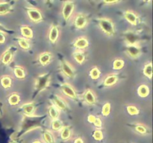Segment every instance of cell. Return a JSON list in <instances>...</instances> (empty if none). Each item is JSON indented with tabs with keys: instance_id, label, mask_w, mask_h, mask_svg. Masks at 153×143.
Listing matches in <instances>:
<instances>
[{
	"instance_id": "obj_1",
	"label": "cell",
	"mask_w": 153,
	"mask_h": 143,
	"mask_svg": "<svg viewBox=\"0 0 153 143\" xmlns=\"http://www.w3.org/2000/svg\"><path fill=\"white\" fill-rule=\"evenodd\" d=\"M40 125V118L35 116H25L22 122V129L24 131H30Z\"/></svg>"
},
{
	"instance_id": "obj_2",
	"label": "cell",
	"mask_w": 153,
	"mask_h": 143,
	"mask_svg": "<svg viewBox=\"0 0 153 143\" xmlns=\"http://www.w3.org/2000/svg\"><path fill=\"white\" fill-rule=\"evenodd\" d=\"M51 81V74L50 73H45L40 74L37 77L35 81V89L37 93H39L41 91L44 90L47 88Z\"/></svg>"
},
{
	"instance_id": "obj_3",
	"label": "cell",
	"mask_w": 153,
	"mask_h": 143,
	"mask_svg": "<svg viewBox=\"0 0 153 143\" xmlns=\"http://www.w3.org/2000/svg\"><path fill=\"white\" fill-rule=\"evenodd\" d=\"M99 25L102 31L108 36L114 34V25L113 22L108 18H102L99 20Z\"/></svg>"
},
{
	"instance_id": "obj_4",
	"label": "cell",
	"mask_w": 153,
	"mask_h": 143,
	"mask_svg": "<svg viewBox=\"0 0 153 143\" xmlns=\"http://www.w3.org/2000/svg\"><path fill=\"white\" fill-rule=\"evenodd\" d=\"M74 8L75 5L73 1H67L64 3L62 7V16L66 21L70 19L74 10Z\"/></svg>"
},
{
	"instance_id": "obj_5",
	"label": "cell",
	"mask_w": 153,
	"mask_h": 143,
	"mask_svg": "<svg viewBox=\"0 0 153 143\" xmlns=\"http://www.w3.org/2000/svg\"><path fill=\"white\" fill-rule=\"evenodd\" d=\"M27 13L29 19L34 22H39L43 19L40 11L36 8H28L27 10Z\"/></svg>"
},
{
	"instance_id": "obj_6",
	"label": "cell",
	"mask_w": 153,
	"mask_h": 143,
	"mask_svg": "<svg viewBox=\"0 0 153 143\" xmlns=\"http://www.w3.org/2000/svg\"><path fill=\"white\" fill-rule=\"evenodd\" d=\"M61 91L65 95H67L69 98L72 99H76L77 98V95L75 92L74 89L68 83H64L61 86Z\"/></svg>"
},
{
	"instance_id": "obj_7",
	"label": "cell",
	"mask_w": 153,
	"mask_h": 143,
	"mask_svg": "<svg viewBox=\"0 0 153 143\" xmlns=\"http://www.w3.org/2000/svg\"><path fill=\"white\" fill-rule=\"evenodd\" d=\"M61 70L63 73L68 77H73L75 74L74 69L66 60H63L61 62Z\"/></svg>"
},
{
	"instance_id": "obj_8",
	"label": "cell",
	"mask_w": 153,
	"mask_h": 143,
	"mask_svg": "<svg viewBox=\"0 0 153 143\" xmlns=\"http://www.w3.org/2000/svg\"><path fill=\"white\" fill-rule=\"evenodd\" d=\"M124 39L128 45H137L138 36L132 31H128L124 34Z\"/></svg>"
},
{
	"instance_id": "obj_9",
	"label": "cell",
	"mask_w": 153,
	"mask_h": 143,
	"mask_svg": "<svg viewBox=\"0 0 153 143\" xmlns=\"http://www.w3.org/2000/svg\"><path fill=\"white\" fill-rule=\"evenodd\" d=\"M126 52L131 57L136 58L141 54V49L137 45H128L127 46Z\"/></svg>"
},
{
	"instance_id": "obj_10",
	"label": "cell",
	"mask_w": 153,
	"mask_h": 143,
	"mask_svg": "<svg viewBox=\"0 0 153 143\" xmlns=\"http://www.w3.org/2000/svg\"><path fill=\"white\" fill-rule=\"evenodd\" d=\"M59 37V29L56 25H52L49 33V39L51 43H54L57 41Z\"/></svg>"
},
{
	"instance_id": "obj_11",
	"label": "cell",
	"mask_w": 153,
	"mask_h": 143,
	"mask_svg": "<svg viewBox=\"0 0 153 143\" xmlns=\"http://www.w3.org/2000/svg\"><path fill=\"white\" fill-rule=\"evenodd\" d=\"M124 16H125L126 19L129 22L130 24L133 25H136L137 23V16L136 13L131 10H127L124 13Z\"/></svg>"
},
{
	"instance_id": "obj_12",
	"label": "cell",
	"mask_w": 153,
	"mask_h": 143,
	"mask_svg": "<svg viewBox=\"0 0 153 143\" xmlns=\"http://www.w3.org/2000/svg\"><path fill=\"white\" fill-rule=\"evenodd\" d=\"M22 110L26 116H31L34 114L35 106L33 103H27L22 106Z\"/></svg>"
},
{
	"instance_id": "obj_13",
	"label": "cell",
	"mask_w": 153,
	"mask_h": 143,
	"mask_svg": "<svg viewBox=\"0 0 153 143\" xmlns=\"http://www.w3.org/2000/svg\"><path fill=\"white\" fill-rule=\"evenodd\" d=\"M87 24V18L84 14H79L75 19V25L78 28H83Z\"/></svg>"
},
{
	"instance_id": "obj_14",
	"label": "cell",
	"mask_w": 153,
	"mask_h": 143,
	"mask_svg": "<svg viewBox=\"0 0 153 143\" xmlns=\"http://www.w3.org/2000/svg\"><path fill=\"white\" fill-rule=\"evenodd\" d=\"M53 101L55 103V106L58 109V110H65L67 108V104L65 103V101L59 96H57L55 95L53 98Z\"/></svg>"
},
{
	"instance_id": "obj_15",
	"label": "cell",
	"mask_w": 153,
	"mask_h": 143,
	"mask_svg": "<svg viewBox=\"0 0 153 143\" xmlns=\"http://www.w3.org/2000/svg\"><path fill=\"white\" fill-rule=\"evenodd\" d=\"M52 59V55L49 52H44L42 53L39 56V62L42 66H46L50 63Z\"/></svg>"
},
{
	"instance_id": "obj_16",
	"label": "cell",
	"mask_w": 153,
	"mask_h": 143,
	"mask_svg": "<svg viewBox=\"0 0 153 143\" xmlns=\"http://www.w3.org/2000/svg\"><path fill=\"white\" fill-rule=\"evenodd\" d=\"M88 45H89V43H88V40L84 38V37H80V38L77 39L74 43L75 47L79 49H85V48L88 47Z\"/></svg>"
},
{
	"instance_id": "obj_17",
	"label": "cell",
	"mask_w": 153,
	"mask_h": 143,
	"mask_svg": "<svg viewBox=\"0 0 153 143\" xmlns=\"http://www.w3.org/2000/svg\"><path fill=\"white\" fill-rule=\"evenodd\" d=\"M12 58H13V52L9 49L3 53L2 57H1V62L2 63L7 65L11 61Z\"/></svg>"
},
{
	"instance_id": "obj_18",
	"label": "cell",
	"mask_w": 153,
	"mask_h": 143,
	"mask_svg": "<svg viewBox=\"0 0 153 143\" xmlns=\"http://www.w3.org/2000/svg\"><path fill=\"white\" fill-rule=\"evenodd\" d=\"M118 77L115 74H111L107 76L104 80V85L105 86H111L114 85L117 82Z\"/></svg>"
},
{
	"instance_id": "obj_19",
	"label": "cell",
	"mask_w": 153,
	"mask_h": 143,
	"mask_svg": "<svg viewBox=\"0 0 153 143\" xmlns=\"http://www.w3.org/2000/svg\"><path fill=\"white\" fill-rule=\"evenodd\" d=\"M137 94L139 96L142 97V98H145V97L148 96L149 94V88L145 84L140 85L137 89Z\"/></svg>"
},
{
	"instance_id": "obj_20",
	"label": "cell",
	"mask_w": 153,
	"mask_h": 143,
	"mask_svg": "<svg viewBox=\"0 0 153 143\" xmlns=\"http://www.w3.org/2000/svg\"><path fill=\"white\" fill-rule=\"evenodd\" d=\"M85 100L88 104H94L96 103V98L92 91L88 89L85 94Z\"/></svg>"
},
{
	"instance_id": "obj_21",
	"label": "cell",
	"mask_w": 153,
	"mask_h": 143,
	"mask_svg": "<svg viewBox=\"0 0 153 143\" xmlns=\"http://www.w3.org/2000/svg\"><path fill=\"white\" fill-rule=\"evenodd\" d=\"M11 7L12 6L10 4V2H7V1L0 2V15L9 13L10 9H11Z\"/></svg>"
},
{
	"instance_id": "obj_22",
	"label": "cell",
	"mask_w": 153,
	"mask_h": 143,
	"mask_svg": "<svg viewBox=\"0 0 153 143\" xmlns=\"http://www.w3.org/2000/svg\"><path fill=\"white\" fill-rule=\"evenodd\" d=\"M71 136V129L70 127L65 126L61 128V137L62 139L67 140Z\"/></svg>"
},
{
	"instance_id": "obj_23",
	"label": "cell",
	"mask_w": 153,
	"mask_h": 143,
	"mask_svg": "<svg viewBox=\"0 0 153 143\" xmlns=\"http://www.w3.org/2000/svg\"><path fill=\"white\" fill-rule=\"evenodd\" d=\"M21 34L24 37L27 39H31L33 37L32 30L28 26H22L21 28Z\"/></svg>"
},
{
	"instance_id": "obj_24",
	"label": "cell",
	"mask_w": 153,
	"mask_h": 143,
	"mask_svg": "<svg viewBox=\"0 0 153 143\" xmlns=\"http://www.w3.org/2000/svg\"><path fill=\"white\" fill-rule=\"evenodd\" d=\"M0 82H1V85L2 86V87H4V89H7L11 86L12 80L9 76H3L0 80Z\"/></svg>"
},
{
	"instance_id": "obj_25",
	"label": "cell",
	"mask_w": 153,
	"mask_h": 143,
	"mask_svg": "<svg viewBox=\"0 0 153 143\" xmlns=\"http://www.w3.org/2000/svg\"><path fill=\"white\" fill-rule=\"evenodd\" d=\"M49 114L52 119H57L59 116V110L55 105H52L49 108Z\"/></svg>"
},
{
	"instance_id": "obj_26",
	"label": "cell",
	"mask_w": 153,
	"mask_h": 143,
	"mask_svg": "<svg viewBox=\"0 0 153 143\" xmlns=\"http://www.w3.org/2000/svg\"><path fill=\"white\" fill-rule=\"evenodd\" d=\"M19 101H20V98H19V95L18 94H11L8 98V102L11 106L17 105L19 103Z\"/></svg>"
},
{
	"instance_id": "obj_27",
	"label": "cell",
	"mask_w": 153,
	"mask_h": 143,
	"mask_svg": "<svg viewBox=\"0 0 153 143\" xmlns=\"http://www.w3.org/2000/svg\"><path fill=\"white\" fill-rule=\"evenodd\" d=\"M13 73L14 75L19 79H23L25 76V70L20 66H16L13 69Z\"/></svg>"
},
{
	"instance_id": "obj_28",
	"label": "cell",
	"mask_w": 153,
	"mask_h": 143,
	"mask_svg": "<svg viewBox=\"0 0 153 143\" xmlns=\"http://www.w3.org/2000/svg\"><path fill=\"white\" fill-rule=\"evenodd\" d=\"M73 57L76 60V62L79 64L83 63L85 60V56L83 52H76L73 54Z\"/></svg>"
},
{
	"instance_id": "obj_29",
	"label": "cell",
	"mask_w": 153,
	"mask_h": 143,
	"mask_svg": "<svg viewBox=\"0 0 153 143\" xmlns=\"http://www.w3.org/2000/svg\"><path fill=\"white\" fill-rule=\"evenodd\" d=\"M143 74L149 78H152V63L146 64L143 68Z\"/></svg>"
},
{
	"instance_id": "obj_30",
	"label": "cell",
	"mask_w": 153,
	"mask_h": 143,
	"mask_svg": "<svg viewBox=\"0 0 153 143\" xmlns=\"http://www.w3.org/2000/svg\"><path fill=\"white\" fill-rule=\"evenodd\" d=\"M124 61L120 59H117L113 63V68L115 70L122 69L124 66Z\"/></svg>"
},
{
	"instance_id": "obj_31",
	"label": "cell",
	"mask_w": 153,
	"mask_h": 143,
	"mask_svg": "<svg viewBox=\"0 0 153 143\" xmlns=\"http://www.w3.org/2000/svg\"><path fill=\"white\" fill-rule=\"evenodd\" d=\"M43 139L44 141L46 143H54L55 142V139H54V136L49 131H46L43 133Z\"/></svg>"
},
{
	"instance_id": "obj_32",
	"label": "cell",
	"mask_w": 153,
	"mask_h": 143,
	"mask_svg": "<svg viewBox=\"0 0 153 143\" xmlns=\"http://www.w3.org/2000/svg\"><path fill=\"white\" fill-rule=\"evenodd\" d=\"M62 128V122L58 119H54L52 122V128L54 130H59Z\"/></svg>"
},
{
	"instance_id": "obj_33",
	"label": "cell",
	"mask_w": 153,
	"mask_h": 143,
	"mask_svg": "<svg viewBox=\"0 0 153 143\" xmlns=\"http://www.w3.org/2000/svg\"><path fill=\"white\" fill-rule=\"evenodd\" d=\"M90 76L91 77V78L94 79V80L99 78V77L100 76V69H99L97 67H94V68H93L91 70V72H90Z\"/></svg>"
},
{
	"instance_id": "obj_34",
	"label": "cell",
	"mask_w": 153,
	"mask_h": 143,
	"mask_svg": "<svg viewBox=\"0 0 153 143\" xmlns=\"http://www.w3.org/2000/svg\"><path fill=\"white\" fill-rule=\"evenodd\" d=\"M18 43H19V46L23 49H28L30 47L29 43H28V40L26 39L19 38L18 39Z\"/></svg>"
},
{
	"instance_id": "obj_35",
	"label": "cell",
	"mask_w": 153,
	"mask_h": 143,
	"mask_svg": "<svg viewBox=\"0 0 153 143\" xmlns=\"http://www.w3.org/2000/svg\"><path fill=\"white\" fill-rule=\"evenodd\" d=\"M111 112V104L110 103H106L103 105L102 109V114L103 116H108L110 114Z\"/></svg>"
},
{
	"instance_id": "obj_36",
	"label": "cell",
	"mask_w": 153,
	"mask_h": 143,
	"mask_svg": "<svg viewBox=\"0 0 153 143\" xmlns=\"http://www.w3.org/2000/svg\"><path fill=\"white\" fill-rule=\"evenodd\" d=\"M126 110H127V112L128 113V114L131 115V116H135V115L139 114V110L135 107V106H133V105L128 106Z\"/></svg>"
},
{
	"instance_id": "obj_37",
	"label": "cell",
	"mask_w": 153,
	"mask_h": 143,
	"mask_svg": "<svg viewBox=\"0 0 153 143\" xmlns=\"http://www.w3.org/2000/svg\"><path fill=\"white\" fill-rule=\"evenodd\" d=\"M93 137L95 140L97 141H101L102 139H103V133L101 130H96L94 131V134H93Z\"/></svg>"
},
{
	"instance_id": "obj_38",
	"label": "cell",
	"mask_w": 153,
	"mask_h": 143,
	"mask_svg": "<svg viewBox=\"0 0 153 143\" xmlns=\"http://www.w3.org/2000/svg\"><path fill=\"white\" fill-rule=\"evenodd\" d=\"M135 130H137V132H138L139 133L144 134L146 133V127H144L142 125H137L135 127Z\"/></svg>"
},
{
	"instance_id": "obj_39",
	"label": "cell",
	"mask_w": 153,
	"mask_h": 143,
	"mask_svg": "<svg viewBox=\"0 0 153 143\" xmlns=\"http://www.w3.org/2000/svg\"><path fill=\"white\" fill-rule=\"evenodd\" d=\"M94 125H95L96 127H97V128H100V127L102 126V122L101 119H100V118H96V120L95 122H94Z\"/></svg>"
},
{
	"instance_id": "obj_40",
	"label": "cell",
	"mask_w": 153,
	"mask_h": 143,
	"mask_svg": "<svg viewBox=\"0 0 153 143\" xmlns=\"http://www.w3.org/2000/svg\"><path fill=\"white\" fill-rule=\"evenodd\" d=\"M4 42H5V36L4 33L0 31V44H2Z\"/></svg>"
},
{
	"instance_id": "obj_41",
	"label": "cell",
	"mask_w": 153,
	"mask_h": 143,
	"mask_svg": "<svg viewBox=\"0 0 153 143\" xmlns=\"http://www.w3.org/2000/svg\"><path fill=\"white\" fill-rule=\"evenodd\" d=\"M96 118L97 117H95L94 115H90L88 118V121L90 122V123H94V122H95L96 120Z\"/></svg>"
},
{
	"instance_id": "obj_42",
	"label": "cell",
	"mask_w": 153,
	"mask_h": 143,
	"mask_svg": "<svg viewBox=\"0 0 153 143\" xmlns=\"http://www.w3.org/2000/svg\"><path fill=\"white\" fill-rule=\"evenodd\" d=\"M0 31H1V32H3V33L7 32V29L5 28V27L4 26V25H1V24H0Z\"/></svg>"
},
{
	"instance_id": "obj_43",
	"label": "cell",
	"mask_w": 153,
	"mask_h": 143,
	"mask_svg": "<svg viewBox=\"0 0 153 143\" xmlns=\"http://www.w3.org/2000/svg\"><path fill=\"white\" fill-rule=\"evenodd\" d=\"M74 143H84V142L82 138H77L76 140H75Z\"/></svg>"
},
{
	"instance_id": "obj_44",
	"label": "cell",
	"mask_w": 153,
	"mask_h": 143,
	"mask_svg": "<svg viewBox=\"0 0 153 143\" xmlns=\"http://www.w3.org/2000/svg\"><path fill=\"white\" fill-rule=\"evenodd\" d=\"M117 2H118L117 1H105V4H114V3H117Z\"/></svg>"
},
{
	"instance_id": "obj_45",
	"label": "cell",
	"mask_w": 153,
	"mask_h": 143,
	"mask_svg": "<svg viewBox=\"0 0 153 143\" xmlns=\"http://www.w3.org/2000/svg\"><path fill=\"white\" fill-rule=\"evenodd\" d=\"M9 143H19V142L16 141H15V140H12V141H10Z\"/></svg>"
},
{
	"instance_id": "obj_46",
	"label": "cell",
	"mask_w": 153,
	"mask_h": 143,
	"mask_svg": "<svg viewBox=\"0 0 153 143\" xmlns=\"http://www.w3.org/2000/svg\"><path fill=\"white\" fill-rule=\"evenodd\" d=\"M33 143H42V142H40V141H35V142H34Z\"/></svg>"
},
{
	"instance_id": "obj_47",
	"label": "cell",
	"mask_w": 153,
	"mask_h": 143,
	"mask_svg": "<svg viewBox=\"0 0 153 143\" xmlns=\"http://www.w3.org/2000/svg\"><path fill=\"white\" fill-rule=\"evenodd\" d=\"M1 110H0V117H1Z\"/></svg>"
}]
</instances>
